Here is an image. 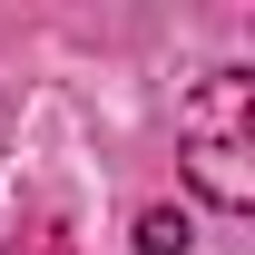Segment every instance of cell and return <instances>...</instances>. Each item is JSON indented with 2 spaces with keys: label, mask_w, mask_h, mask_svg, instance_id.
<instances>
[{
  "label": "cell",
  "mask_w": 255,
  "mask_h": 255,
  "mask_svg": "<svg viewBox=\"0 0 255 255\" xmlns=\"http://www.w3.org/2000/svg\"><path fill=\"white\" fill-rule=\"evenodd\" d=\"M177 128H187L196 196L226 206V216H246V206H255V79H206Z\"/></svg>",
  "instance_id": "obj_1"
},
{
  "label": "cell",
  "mask_w": 255,
  "mask_h": 255,
  "mask_svg": "<svg viewBox=\"0 0 255 255\" xmlns=\"http://www.w3.org/2000/svg\"><path fill=\"white\" fill-rule=\"evenodd\" d=\"M137 246H147V255H187V216H177V206H147Z\"/></svg>",
  "instance_id": "obj_2"
}]
</instances>
